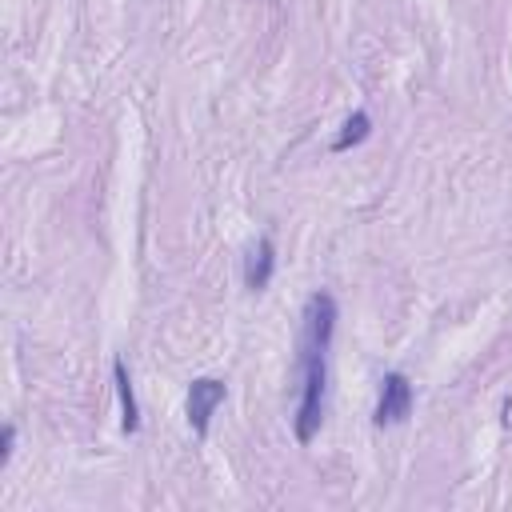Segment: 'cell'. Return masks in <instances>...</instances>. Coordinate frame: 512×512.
<instances>
[{"label": "cell", "mask_w": 512, "mask_h": 512, "mask_svg": "<svg viewBox=\"0 0 512 512\" xmlns=\"http://www.w3.org/2000/svg\"><path fill=\"white\" fill-rule=\"evenodd\" d=\"M328 344L300 336V404H296V440L308 444L324 420V384H328V364H324Z\"/></svg>", "instance_id": "6da1fadb"}, {"label": "cell", "mask_w": 512, "mask_h": 512, "mask_svg": "<svg viewBox=\"0 0 512 512\" xmlns=\"http://www.w3.org/2000/svg\"><path fill=\"white\" fill-rule=\"evenodd\" d=\"M408 412H412V384H408L404 372H388V376L380 380V400H376L372 420H376L380 428H388V424H400Z\"/></svg>", "instance_id": "7a4b0ae2"}, {"label": "cell", "mask_w": 512, "mask_h": 512, "mask_svg": "<svg viewBox=\"0 0 512 512\" xmlns=\"http://www.w3.org/2000/svg\"><path fill=\"white\" fill-rule=\"evenodd\" d=\"M220 404H224V384L220 380H212V376L192 380V388H188V424H192L196 436H208V420Z\"/></svg>", "instance_id": "3957f363"}, {"label": "cell", "mask_w": 512, "mask_h": 512, "mask_svg": "<svg viewBox=\"0 0 512 512\" xmlns=\"http://www.w3.org/2000/svg\"><path fill=\"white\" fill-rule=\"evenodd\" d=\"M272 264H276V256H272V240L260 236V240L248 248V260H244V284H248L252 292L268 288V280H272Z\"/></svg>", "instance_id": "277c9868"}, {"label": "cell", "mask_w": 512, "mask_h": 512, "mask_svg": "<svg viewBox=\"0 0 512 512\" xmlns=\"http://www.w3.org/2000/svg\"><path fill=\"white\" fill-rule=\"evenodd\" d=\"M112 380H116V396H120V424L124 432H136L140 428V408H136V392H132V380H128V368L124 360H112Z\"/></svg>", "instance_id": "5b68a950"}, {"label": "cell", "mask_w": 512, "mask_h": 512, "mask_svg": "<svg viewBox=\"0 0 512 512\" xmlns=\"http://www.w3.org/2000/svg\"><path fill=\"white\" fill-rule=\"evenodd\" d=\"M368 128H372V120H368V112H352L348 120H344V132L332 140V152H348L352 144H360L364 136H368Z\"/></svg>", "instance_id": "8992f818"}, {"label": "cell", "mask_w": 512, "mask_h": 512, "mask_svg": "<svg viewBox=\"0 0 512 512\" xmlns=\"http://www.w3.org/2000/svg\"><path fill=\"white\" fill-rule=\"evenodd\" d=\"M12 440H16V428H12V424H4V448H0V464H8V456H12Z\"/></svg>", "instance_id": "52a82bcc"}]
</instances>
